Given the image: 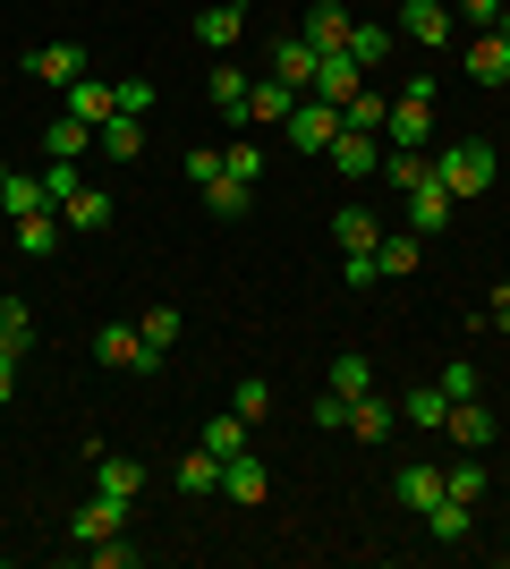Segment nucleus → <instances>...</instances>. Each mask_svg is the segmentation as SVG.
Segmentation results:
<instances>
[{"label": "nucleus", "mask_w": 510, "mask_h": 569, "mask_svg": "<svg viewBox=\"0 0 510 569\" xmlns=\"http://www.w3.org/2000/svg\"><path fill=\"white\" fill-rule=\"evenodd\" d=\"M493 170H502V162H493V144H486V137H451V144L434 153V179H442L451 196H460V204L493 188Z\"/></svg>", "instance_id": "nucleus-1"}, {"label": "nucleus", "mask_w": 510, "mask_h": 569, "mask_svg": "<svg viewBox=\"0 0 510 569\" xmlns=\"http://www.w3.org/2000/svg\"><path fill=\"white\" fill-rule=\"evenodd\" d=\"M94 366L102 375H162V349H153L137 323H102L94 332Z\"/></svg>", "instance_id": "nucleus-2"}, {"label": "nucleus", "mask_w": 510, "mask_h": 569, "mask_svg": "<svg viewBox=\"0 0 510 569\" xmlns=\"http://www.w3.org/2000/svg\"><path fill=\"white\" fill-rule=\"evenodd\" d=\"M340 128H349V119H340V102H323V94H298V111H290V128H281V137H290L298 153H307V162H323Z\"/></svg>", "instance_id": "nucleus-3"}, {"label": "nucleus", "mask_w": 510, "mask_h": 569, "mask_svg": "<svg viewBox=\"0 0 510 569\" xmlns=\"http://www.w3.org/2000/svg\"><path fill=\"white\" fill-rule=\"evenodd\" d=\"M316 69H323V51L307 43V34H281V43L264 51V77H281L290 94H316Z\"/></svg>", "instance_id": "nucleus-4"}, {"label": "nucleus", "mask_w": 510, "mask_h": 569, "mask_svg": "<svg viewBox=\"0 0 510 569\" xmlns=\"http://www.w3.org/2000/svg\"><path fill=\"white\" fill-rule=\"evenodd\" d=\"M460 69H468V86H510V18L486 26V34L460 51Z\"/></svg>", "instance_id": "nucleus-5"}, {"label": "nucleus", "mask_w": 510, "mask_h": 569, "mask_svg": "<svg viewBox=\"0 0 510 569\" xmlns=\"http://www.w3.org/2000/svg\"><path fill=\"white\" fill-rule=\"evenodd\" d=\"M451 213H460V196H451L434 170H426V179L409 188V230H417V238H442V230H451Z\"/></svg>", "instance_id": "nucleus-6"}, {"label": "nucleus", "mask_w": 510, "mask_h": 569, "mask_svg": "<svg viewBox=\"0 0 510 569\" xmlns=\"http://www.w3.org/2000/svg\"><path fill=\"white\" fill-rule=\"evenodd\" d=\"M451 26H460V18H451V0H400V34H409L417 51H442V43H451Z\"/></svg>", "instance_id": "nucleus-7"}, {"label": "nucleus", "mask_w": 510, "mask_h": 569, "mask_svg": "<svg viewBox=\"0 0 510 569\" xmlns=\"http://www.w3.org/2000/svg\"><path fill=\"white\" fill-rule=\"evenodd\" d=\"M323 162H332L340 179H383V137H366V128H340Z\"/></svg>", "instance_id": "nucleus-8"}, {"label": "nucleus", "mask_w": 510, "mask_h": 569, "mask_svg": "<svg viewBox=\"0 0 510 569\" xmlns=\"http://www.w3.org/2000/svg\"><path fill=\"white\" fill-rule=\"evenodd\" d=\"M18 69L34 77V86H60V94H69L77 77H86V51H77V43H34V51L18 60Z\"/></svg>", "instance_id": "nucleus-9"}, {"label": "nucleus", "mask_w": 510, "mask_h": 569, "mask_svg": "<svg viewBox=\"0 0 510 569\" xmlns=\"http://www.w3.org/2000/svg\"><path fill=\"white\" fill-rule=\"evenodd\" d=\"M290 111H298V94L290 86H281V77H256V86H247V137H256V128H290Z\"/></svg>", "instance_id": "nucleus-10"}, {"label": "nucleus", "mask_w": 510, "mask_h": 569, "mask_svg": "<svg viewBox=\"0 0 510 569\" xmlns=\"http://www.w3.org/2000/svg\"><path fill=\"white\" fill-rule=\"evenodd\" d=\"M69 536H77V545H111V536H128V501L94 493V501H86V510L69 519Z\"/></svg>", "instance_id": "nucleus-11"}, {"label": "nucleus", "mask_w": 510, "mask_h": 569, "mask_svg": "<svg viewBox=\"0 0 510 569\" xmlns=\"http://www.w3.org/2000/svg\"><path fill=\"white\" fill-rule=\"evenodd\" d=\"M111 111H120V77H94V69H86V77H77V86H69V119H86V128H102V119H111Z\"/></svg>", "instance_id": "nucleus-12"}, {"label": "nucleus", "mask_w": 510, "mask_h": 569, "mask_svg": "<svg viewBox=\"0 0 510 569\" xmlns=\"http://www.w3.org/2000/svg\"><path fill=\"white\" fill-rule=\"evenodd\" d=\"M247 34V0H213V9H196V43L204 51H230Z\"/></svg>", "instance_id": "nucleus-13"}, {"label": "nucleus", "mask_w": 510, "mask_h": 569, "mask_svg": "<svg viewBox=\"0 0 510 569\" xmlns=\"http://www.w3.org/2000/svg\"><path fill=\"white\" fill-rule=\"evenodd\" d=\"M383 137L391 144H409V153H426V144H434V102H391V119H383Z\"/></svg>", "instance_id": "nucleus-14"}, {"label": "nucleus", "mask_w": 510, "mask_h": 569, "mask_svg": "<svg viewBox=\"0 0 510 569\" xmlns=\"http://www.w3.org/2000/svg\"><path fill=\"white\" fill-rule=\"evenodd\" d=\"M417 263H426V238L417 230H383L374 238V272H383V281H409Z\"/></svg>", "instance_id": "nucleus-15"}, {"label": "nucleus", "mask_w": 510, "mask_h": 569, "mask_svg": "<svg viewBox=\"0 0 510 569\" xmlns=\"http://www.w3.org/2000/svg\"><path fill=\"white\" fill-rule=\"evenodd\" d=\"M391 426H400V400H383V391L349 400V442H391Z\"/></svg>", "instance_id": "nucleus-16"}, {"label": "nucleus", "mask_w": 510, "mask_h": 569, "mask_svg": "<svg viewBox=\"0 0 510 569\" xmlns=\"http://www.w3.org/2000/svg\"><path fill=\"white\" fill-rule=\"evenodd\" d=\"M417 519H426V536H434V545H468V527H477V501H426V510H417Z\"/></svg>", "instance_id": "nucleus-17"}, {"label": "nucleus", "mask_w": 510, "mask_h": 569, "mask_svg": "<svg viewBox=\"0 0 510 569\" xmlns=\"http://www.w3.org/2000/svg\"><path fill=\"white\" fill-rule=\"evenodd\" d=\"M94 153H111V162H137V153H146V119L137 111H111L94 128Z\"/></svg>", "instance_id": "nucleus-18"}, {"label": "nucleus", "mask_w": 510, "mask_h": 569, "mask_svg": "<svg viewBox=\"0 0 510 569\" xmlns=\"http://www.w3.org/2000/svg\"><path fill=\"white\" fill-rule=\"evenodd\" d=\"M221 493H230V501H247V510H256V501L272 493V476H264V459H256V451H239V459H221Z\"/></svg>", "instance_id": "nucleus-19"}, {"label": "nucleus", "mask_w": 510, "mask_h": 569, "mask_svg": "<svg viewBox=\"0 0 510 569\" xmlns=\"http://www.w3.org/2000/svg\"><path fill=\"white\" fill-rule=\"evenodd\" d=\"M374 238H383V213L340 204V221H332V247H340V256H374Z\"/></svg>", "instance_id": "nucleus-20"}, {"label": "nucleus", "mask_w": 510, "mask_h": 569, "mask_svg": "<svg viewBox=\"0 0 510 569\" xmlns=\"http://www.w3.org/2000/svg\"><path fill=\"white\" fill-rule=\"evenodd\" d=\"M442 433H451L460 451H493V408H477V400H451V417H442Z\"/></svg>", "instance_id": "nucleus-21"}, {"label": "nucleus", "mask_w": 510, "mask_h": 569, "mask_svg": "<svg viewBox=\"0 0 510 569\" xmlns=\"http://www.w3.org/2000/svg\"><path fill=\"white\" fill-rule=\"evenodd\" d=\"M349 9H340V0H316V9H307V26H298V34H307V43L316 51H349Z\"/></svg>", "instance_id": "nucleus-22"}, {"label": "nucleus", "mask_w": 510, "mask_h": 569, "mask_svg": "<svg viewBox=\"0 0 510 569\" xmlns=\"http://www.w3.org/2000/svg\"><path fill=\"white\" fill-rule=\"evenodd\" d=\"M170 485H179V493H188V501L221 493V459L204 451V442H196V451H179V468H170Z\"/></svg>", "instance_id": "nucleus-23"}, {"label": "nucleus", "mask_w": 510, "mask_h": 569, "mask_svg": "<svg viewBox=\"0 0 510 569\" xmlns=\"http://www.w3.org/2000/svg\"><path fill=\"white\" fill-rule=\"evenodd\" d=\"M94 493H111V501H137V493H146V468H137L128 451H102V459H94Z\"/></svg>", "instance_id": "nucleus-24"}, {"label": "nucleus", "mask_w": 510, "mask_h": 569, "mask_svg": "<svg viewBox=\"0 0 510 569\" xmlns=\"http://www.w3.org/2000/svg\"><path fill=\"white\" fill-rule=\"evenodd\" d=\"M247 86H256V77H247V69H230V60H221V69L204 77V102H213V111L230 119V128H239V119H247Z\"/></svg>", "instance_id": "nucleus-25"}, {"label": "nucleus", "mask_w": 510, "mask_h": 569, "mask_svg": "<svg viewBox=\"0 0 510 569\" xmlns=\"http://www.w3.org/2000/svg\"><path fill=\"white\" fill-rule=\"evenodd\" d=\"M247 433H256V426H247L239 408H221V417H204V433H196V442H204L213 459H239V451H247Z\"/></svg>", "instance_id": "nucleus-26"}, {"label": "nucleus", "mask_w": 510, "mask_h": 569, "mask_svg": "<svg viewBox=\"0 0 510 569\" xmlns=\"http://www.w3.org/2000/svg\"><path fill=\"white\" fill-rule=\"evenodd\" d=\"M358 86H366V69H358V60H349V51H323V69H316V94H323V102H349Z\"/></svg>", "instance_id": "nucleus-27"}, {"label": "nucleus", "mask_w": 510, "mask_h": 569, "mask_svg": "<svg viewBox=\"0 0 510 569\" xmlns=\"http://www.w3.org/2000/svg\"><path fill=\"white\" fill-rule=\"evenodd\" d=\"M60 221L86 230V238H102V230H111V196H102V188H77L69 204H60Z\"/></svg>", "instance_id": "nucleus-28"}, {"label": "nucleus", "mask_w": 510, "mask_h": 569, "mask_svg": "<svg viewBox=\"0 0 510 569\" xmlns=\"http://www.w3.org/2000/svg\"><path fill=\"white\" fill-rule=\"evenodd\" d=\"M486 485H493L486 451H460V468H442V493L451 501H486Z\"/></svg>", "instance_id": "nucleus-29"}, {"label": "nucleus", "mask_w": 510, "mask_h": 569, "mask_svg": "<svg viewBox=\"0 0 510 569\" xmlns=\"http://www.w3.org/2000/svg\"><path fill=\"white\" fill-rule=\"evenodd\" d=\"M323 391H340V400H366V391H374V366H366L358 349L332 357V366H323Z\"/></svg>", "instance_id": "nucleus-30"}, {"label": "nucleus", "mask_w": 510, "mask_h": 569, "mask_svg": "<svg viewBox=\"0 0 510 569\" xmlns=\"http://www.w3.org/2000/svg\"><path fill=\"white\" fill-rule=\"evenodd\" d=\"M0 349L26 366V349H34V307L26 298H0Z\"/></svg>", "instance_id": "nucleus-31"}, {"label": "nucleus", "mask_w": 510, "mask_h": 569, "mask_svg": "<svg viewBox=\"0 0 510 569\" xmlns=\"http://www.w3.org/2000/svg\"><path fill=\"white\" fill-rule=\"evenodd\" d=\"M391 501H400V510H426V501H442V468H400V476H391Z\"/></svg>", "instance_id": "nucleus-32"}, {"label": "nucleus", "mask_w": 510, "mask_h": 569, "mask_svg": "<svg viewBox=\"0 0 510 569\" xmlns=\"http://www.w3.org/2000/svg\"><path fill=\"white\" fill-rule=\"evenodd\" d=\"M0 213H9V221H26V213H51L43 179H26V170H9V188H0Z\"/></svg>", "instance_id": "nucleus-33"}, {"label": "nucleus", "mask_w": 510, "mask_h": 569, "mask_svg": "<svg viewBox=\"0 0 510 569\" xmlns=\"http://www.w3.org/2000/svg\"><path fill=\"white\" fill-rule=\"evenodd\" d=\"M196 196H204V213H221V221H239L247 204H256V188H247V179H230V170H221L213 188H196Z\"/></svg>", "instance_id": "nucleus-34"}, {"label": "nucleus", "mask_w": 510, "mask_h": 569, "mask_svg": "<svg viewBox=\"0 0 510 569\" xmlns=\"http://www.w3.org/2000/svg\"><path fill=\"white\" fill-rule=\"evenodd\" d=\"M221 170L247 179V188H264V144H256V137H230V144H221Z\"/></svg>", "instance_id": "nucleus-35"}, {"label": "nucleus", "mask_w": 510, "mask_h": 569, "mask_svg": "<svg viewBox=\"0 0 510 569\" xmlns=\"http://www.w3.org/2000/svg\"><path fill=\"white\" fill-rule=\"evenodd\" d=\"M43 153H69V162H77V153H94V128L60 111V119H51V128H43Z\"/></svg>", "instance_id": "nucleus-36"}, {"label": "nucleus", "mask_w": 510, "mask_h": 569, "mask_svg": "<svg viewBox=\"0 0 510 569\" xmlns=\"http://www.w3.org/2000/svg\"><path fill=\"white\" fill-rule=\"evenodd\" d=\"M426 170H434V153H409V144H383V179H391L400 196H409L417 179H426Z\"/></svg>", "instance_id": "nucleus-37"}, {"label": "nucleus", "mask_w": 510, "mask_h": 569, "mask_svg": "<svg viewBox=\"0 0 510 569\" xmlns=\"http://www.w3.org/2000/svg\"><path fill=\"white\" fill-rule=\"evenodd\" d=\"M34 179H43V196H51V204H69V196L86 188V170H77L69 153H43V170H34Z\"/></svg>", "instance_id": "nucleus-38"}, {"label": "nucleus", "mask_w": 510, "mask_h": 569, "mask_svg": "<svg viewBox=\"0 0 510 569\" xmlns=\"http://www.w3.org/2000/svg\"><path fill=\"white\" fill-rule=\"evenodd\" d=\"M51 247H60V221H51V213H26V221H18V256H34V263H43Z\"/></svg>", "instance_id": "nucleus-39"}, {"label": "nucleus", "mask_w": 510, "mask_h": 569, "mask_svg": "<svg viewBox=\"0 0 510 569\" xmlns=\"http://www.w3.org/2000/svg\"><path fill=\"white\" fill-rule=\"evenodd\" d=\"M383 51H391V26H349V60H358V69H374V60H383Z\"/></svg>", "instance_id": "nucleus-40"}, {"label": "nucleus", "mask_w": 510, "mask_h": 569, "mask_svg": "<svg viewBox=\"0 0 510 569\" xmlns=\"http://www.w3.org/2000/svg\"><path fill=\"white\" fill-rule=\"evenodd\" d=\"M230 408H239L247 426H264V417H272V382H264V375H247L239 391H230Z\"/></svg>", "instance_id": "nucleus-41"}, {"label": "nucleus", "mask_w": 510, "mask_h": 569, "mask_svg": "<svg viewBox=\"0 0 510 569\" xmlns=\"http://www.w3.org/2000/svg\"><path fill=\"white\" fill-rule=\"evenodd\" d=\"M400 417H409V426H442V417H451V400H442V382L409 391V400H400Z\"/></svg>", "instance_id": "nucleus-42"}, {"label": "nucleus", "mask_w": 510, "mask_h": 569, "mask_svg": "<svg viewBox=\"0 0 510 569\" xmlns=\"http://www.w3.org/2000/svg\"><path fill=\"white\" fill-rule=\"evenodd\" d=\"M86 561H94V569H137L146 552L128 545V536H111V545H86Z\"/></svg>", "instance_id": "nucleus-43"}, {"label": "nucleus", "mask_w": 510, "mask_h": 569, "mask_svg": "<svg viewBox=\"0 0 510 569\" xmlns=\"http://www.w3.org/2000/svg\"><path fill=\"white\" fill-rule=\"evenodd\" d=\"M221 179V144H188V188H213Z\"/></svg>", "instance_id": "nucleus-44"}, {"label": "nucleus", "mask_w": 510, "mask_h": 569, "mask_svg": "<svg viewBox=\"0 0 510 569\" xmlns=\"http://www.w3.org/2000/svg\"><path fill=\"white\" fill-rule=\"evenodd\" d=\"M137 332H146V340H153V349H162V357H170V340H179V307H153V315H146V323H137Z\"/></svg>", "instance_id": "nucleus-45"}, {"label": "nucleus", "mask_w": 510, "mask_h": 569, "mask_svg": "<svg viewBox=\"0 0 510 569\" xmlns=\"http://www.w3.org/2000/svg\"><path fill=\"white\" fill-rule=\"evenodd\" d=\"M442 400H477V366H468V357L442 366Z\"/></svg>", "instance_id": "nucleus-46"}, {"label": "nucleus", "mask_w": 510, "mask_h": 569, "mask_svg": "<svg viewBox=\"0 0 510 569\" xmlns=\"http://www.w3.org/2000/svg\"><path fill=\"white\" fill-rule=\"evenodd\" d=\"M316 433H349V400L340 391H316Z\"/></svg>", "instance_id": "nucleus-47"}, {"label": "nucleus", "mask_w": 510, "mask_h": 569, "mask_svg": "<svg viewBox=\"0 0 510 569\" xmlns=\"http://www.w3.org/2000/svg\"><path fill=\"white\" fill-rule=\"evenodd\" d=\"M451 18H468V26H477V34H486V26H502V18H510V0H460Z\"/></svg>", "instance_id": "nucleus-48"}, {"label": "nucleus", "mask_w": 510, "mask_h": 569, "mask_svg": "<svg viewBox=\"0 0 510 569\" xmlns=\"http://www.w3.org/2000/svg\"><path fill=\"white\" fill-rule=\"evenodd\" d=\"M120 111H137V119L153 111V86H146V77H120Z\"/></svg>", "instance_id": "nucleus-49"}, {"label": "nucleus", "mask_w": 510, "mask_h": 569, "mask_svg": "<svg viewBox=\"0 0 510 569\" xmlns=\"http://www.w3.org/2000/svg\"><path fill=\"white\" fill-rule=\"evenodd\" d=\"M340 281L366 289V281H383V272H374V256H340Z\"/></svg>", "instance_id": "nucleus-50"}, {"label": "nucleus", "mask_w": 510, "mask_h": 569, "mask_svg": "<svg viewBox=\"0 0 510 569\" xmlns=\"http://www.w3.org/2000/svg\"><path fill=\"white\" fill-rule=\"evenodd\" d=\"M9 391H18V357L0 349V408H9Z\"/></svg>", "instance_id": "nucleus-51"}, {"label": "nucleus", "mask_w": 510, "mask_h": 569, "mask_svg": "<svg viewBox=\"0 0 510 569\" xmlns=\"http://www.w3.org/2000/svg\"><path fill=\"white\" fill-rule=\"evenodd\" d=\"M486 323H502V332H510V289H502V298L486 307Z\"/></svg>", "instance_id": "nucleus-52"}, {"label": "nucleus", "mask_w": 510, "mask_h": 569, "mask_svg": "<svg viewBox=\"0 0 510 569\" xmlns=\"http://www.w3.org/2000/svg\"><path fill=\"white\" fill-rule=\"evenodd\" d=\"M0 188H9V162H0Z\"/></svg>", "instance_id": "nucleus-53"}, {"label": "nucleus", "mask_w": 510, "mask_h": 569, "mask_svg": "<svg viewBox=\"0 0 510 569\" xmlns=\"http://www.w3.org/2000/svg\"><path fill=\"white\" fill-rule=\"evenodd\" d=\"M502 561H510V545H502Z\"/></svg>", "instance_id": "nucleus-54"}]
</instances>
